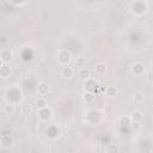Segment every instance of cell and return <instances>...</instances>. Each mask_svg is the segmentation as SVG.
<instances>
[{
    "label": "cell",
    "instance_id": "6da1fadb",
    "mask_svg": "<svg viewBox=\"0 0 153 153\" xmlns=\"http://www.w3.org/2000/svg\"><path fill=\"white\" fill-rule=\"evenodd\" d=\"M52 110H50L49 108H43V109H40V113H38V116H40V119L41 120H43V121H47V120H49L50 117H52Z\"/></svg>",
    "mask_w": 153,
    "mask_h": 153
},
{
    "label": "cell",
    "instance_id": "7a4b0ae2",
    "mask_svg": "<svg viewBox=\"0 0 153 153\" xmlns=\"http://www.w3.org/2000/svg\"><path fill=\"white\" fill-rule=\"evenodd\" d=\"M58 60L61 64H67L71 60V54L67 52V50H61V52L59 53V55H58Z\"/></svg>",
    "mask_w": 153,
    "mask_h": 153
},
{
    "label": "cell",
    "instance_id": "3957f363",
    "mask_svg": "<svg viewBox=\"0 0 153 153\" xmlns=\"http://www.w3.org/2000/svg\"><path fill=\"white\" fill-rule=\"evenodd\" d=\"M0 59L3 60L4 64H7L11 59H12V53L10 49H4L1 53H0Z\"/></svg>",
    "mask_w": 153,
    "mask_h": 153
},
{
    "label": "cell",
    "instance_id": "277c9868",
    "mask_svg": "<svg viewBox=\"0 0 153 153\" xmlns=\"http://www.w3.org/2000/svg\"><path fill=\"white\" fill-rule=\"evenodd\" d=\"M78 75H79V78H80L81 80H87V79H90V77H91V71L87 70V68H81V70L79 71Z\"/></svg>",
    "mask_w": 153,
    "mask_h": 153
},
{
    "label": "cell",
    "instance_id": "5b68a950",
    "mask_svg": "<svg viewBox=\"0 0 153 153\" xmlns=\"http://www.w3.org/2000/svg\"><path fill=\"white\" fill-rule=\"evenodd\" d=\"M48 91H49V86H48V84H45V83H41V84H38V86H37V92H38L41 96L47 94V93H48Z\"/></svg>",
    "mask_w": 153,
    "mask_h": 153
},
{
    "label": "cell",
    "instance_id": "8992f818",
    "mask_svg": "<svg viewBox=\"0 0 153 153\" xmlns=\"http://www.w3.org/2000/svg\"><path fill=\"white\" fill-rule=\"evenodd\" d=\"M10 74H11V68L7 65H3L0 67V77L1 78H7L10 77Z\"/></svg>",
    "mask_w": 153,
    "mask_h": 153
},
{
    "label": "cell",
    "instance_id": "52a82bcc",
    "mask_svg": "<svg viewBox=\"0 0 153 153\" xmlns=\"http://www.w3.org/2000/svg\"><path fill=\"white\" fill-rule=\"evenodd\" d=\"M1 143H3V146H5V147L12 146V143H13L12 136H11V135H3V136H1Z\"/></svg>",
    "mask_w": 153,
    "mask_h": 153
},
{
    "label": "cell",
    "instance_id": "ba28073f",
    "mask_svg": "<svg viewBox=\"0 0 153 153\" xmlns=\"http://www.w3.org/2000/svg\"><path fill=\"white\" fill-rule=\"evenodd\" d=\"M145 72V67L142 64H135L133 66V73L136 74V75H141L142 73Z\"/></svg>",
    "mask_w": 153,
    "mask_h": 153
},
{
    "label": "cell",
    "instance_id": "9c48e42d",
    "mask_svg": "<svg viewBox=\"0 0 153 153\" xmlns=\"http://www.w3.org/2000/svg\"><path fill=\"white\" fill-rule=\"evenodd\" d=\"M130 120H133L134 122H140V121L142 120V114H141V111H139V110L133 111V113H132V116H130Z\"/></svg>",
    "mask_w": 153,
    "mask_h": 153
},
{
    "label": "cell",
    "instance_id": "30bf717a",
    "mask_svg": "<svg viewBox=\"0 0 153 153\" xmlns=\"http://www.w3.org/2000/svg\"><path fill=\"white\" fill-rule=\"evenodd\" d=\"M93 87H97V83H96L94 80L87 79V80H86V84H85V90L91 92V91H93Z\"/></svg>",
    "mask_w": 153,
    "mask_h": 153
},
{
    "label": "cell",
    "instance_id": "8fae6325",
    "mask_svg": "<svg viewBox=\"0 0 153 153\" xmlns=\"http://www.w3.org/2000/svg\"><path fill=\"white\" fill-rule=\"evenodd\" d=\"M86 65V59L84 56H79L75 59V66L77 67H85Z\"/></svg>",
    "mask_w": 153,
    "mask_h": 153
},
{
    "label": "cell",
    "instance_id": "7c38bea8",
    "mask_svg": "<svg viewBox=\"0 0 153 153\" xmlns=\"http://www.w3.org/2000/svg\"><path fill=\"white\" fill-rule=\"evenodd\" d=\"M105 71H107V66H105L104 64H98V65L96 66V72H97L98 74H104Z\"/></svg>",
    "mask_w": 153,
    "mask_h": 153
},
{
    "label": "cell",
    "instance_id": "4fadbf2b",
    "mask_svg": "<svg viewBox=\"0 0 153 153\" xmlns=\"http://www.w3.org/2000/svg\"><path fill=\"white\" fill-rule=\"evenodd\" d=\"M4 111H5L6 115H13V114H15V105H13V104H7V105H5Z\"/></svg>",
    "mask_w": 153,
    "mask_h": 153
},
{
    "label": "cell",
    "instance_id": "5bb4252c",
    "mask_svg": "<svg viewBox=\"0 0 153 153\" xmlns=\"http://www.w3.org/2000/svg\"><path fill=\"white\" fill-rule=\"evenodd\" d=\"M36 107H37V109H43V108H45V107H47V102H45V99L38 98V99L36 100Z\"/></svg>",
    "mask_w": 153,
    "mask_h": 153
},
{
    "label": "cell",
    "instance_id": "9a60e30c",
    "mask_svg": "<svg viewBox=\"0 0 153 153\" xmlns=\"http://www.w3.org/2000/svg\"><path fill=\"white\" fill-rule=\"evenodd\" d=\"M62 75L66 78H71L73 75V70L71 67H64L62 70Z\"/></svg>",
    "mask_w": 153,
    "mask_h": 153
},
{
    "label": "cell",
    "instance_id": "2e32d148",
    "mask_svg": "<svg viewBox=\"0 0 153 153\" xmlns=\"http://www.w3.org/2000/svg\"><path fill=\"white\" fill-rule=\"evenodd\" d=\"M105 92H107V94H108V96L113 97V96H115V94L117 93V89H116L115 86H109V87H107Z\"/></svg>",
    "mask_w": 153,
    "mask_h": 153
},
{
    "label": "cell",
    "instance_id": "e0dca14e",
    "mask_svg": "<svg viewBox=\"0 0 153 153\" xmlns=\"http://www.w3.org/2000/svg\"><path fill=\"white\" fill-rule=\"evenodd\" d=\"M120 124H121V126H128V124H130V117H128V116H122V117L120 119Z\"/></svg>",
    "mask_w": 153,
    "mask_h": 153
},
{
    "label": "cell",
    "instance_id": "ac0fdd59",
    "mask_svg": "<svg viewBox=\"0 0 153 153\" xmlns=\"http://www.w3.org/2000/svg\"><path fill=\"white\" fill-rule=\"evenodd\" d=\"M134 99H135V102H138V103H141V102H143V93L142 92H136L135 96H134Z\"/></svg>",
    "mask_w": 153,
    "mask_h": 153
},
{
    "label": "cell",
    "instance_id": "d6986e66",
    "mask_svg": "<svg viewBox=\"0 0 153 153\" xmlns=\"http://www.w3.org/2000/svg\"><path fill=\"white\" fill-rule=\"evenodd\" d=\"M84 99H85V102H87V103H90V102H92V100L94 99V94H93V93H91V92H89V93H85V97H84Z\"/></svg>",
    "mask_w": 153,
    "mask_h": 153
},
{
    "label": "cell",
    "instance_id": "ffe728a7",
    "mask_svg": "<svg viewBox=\"0 0 153 153\" xmlns=\"http://www.w3.org/2000/svg\"><path fill=\"white\" fill-rule=\"evenodd\" d=\"M22 113L25 114V115H29V114L31 113V108H30L29 105H24L23 109H22Z\"/></svg>",
    "mask_w": 153,
    "mask_h": 153
},
{
    "label": "cell",
    "instance_id": "44dd1931",
    "mask_svg": "<svg viewBox=\"0 0 153 153\" xmlns=\"http://www.w3.org/2000/svg\"><path fill=\"white\" fill-rule=\"evenodd\" d=\"M117 151H119V147L116 145H110L107 148V152H117Z\"/></svg>",
    "mask_w": 153,
    "mask_h": 153
},
{
    "label": "cell",
    "instance_id": "7402d4cb",
    "mask_svg": "<svg viewBox=\"0 0 153 153\" xmlns=\"http://www.w3.org/2000/svg\"><path fill=\"white\" fill-rule=\"evenodd\" d=\"M3 65H4V62H3V60H1V59H0V67H1Z\"/></svg>",
    "mask_w": 153,
    "mask_h": 153
},
{
    "label": "cell",
    "instance_id": "603a6c76",
    "mask_svg": "<svg viewBox=\"0 0 153 153\" xmlns=\"http://www.w3.org/2000/svg\"><path fill=\"white\" fill-rule=\"evenodd\" d=\"M0 109H1V104H0Z\"/></svg>",
    "mask_w": 153,
    "mask_h": 153
}]
</instances>
